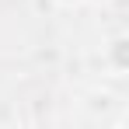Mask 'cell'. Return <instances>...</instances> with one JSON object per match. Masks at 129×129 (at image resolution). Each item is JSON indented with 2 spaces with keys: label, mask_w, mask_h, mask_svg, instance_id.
Here are the masks:
<instances>
[{
  "label": "cell",
  "mask_w": 129,
  "mask_h": 129,
  "mask_svg": "<svg viewBox=\"0 0 129 129\" xmlns=\"http://www.w3.org/2000/svg\"><path fill=\"white\" fill-rule=\"evenodd\" d=\"M112 45H115V66H119V70H126V56H122V52H126V39H115V42H112Z\"/></svg>",
  "instance_id": "cell-1"
},
{
  "label": "cell",
  "mask_w": 129,
  "mask_h": 129,
  "mask_svg": "<svg viewBox=\"0 0 129 129\" xmlns=\"http://www.w3.org/2000/svg\"><path fill=\"white\" fill-rule=\"evenodd\" d=\"M56 4H80V0H56Z\"/></svg>",
  "instance_id": "cell-2"
},
{
  "label": "cell",
  "mask_w": 129,
  "mask_h": 129,
  "mask_svg": "<svg viewBox=\"0 0 129 129\" xmlns=\"http://www.w3.org/2000/svg\"><path fill=\"white\" fill-rule=\"evenodd\" d=\"M94 4H101V0H94Z\"/></svg>",
  "instance_id": "cell-3"
}]
</instances>
